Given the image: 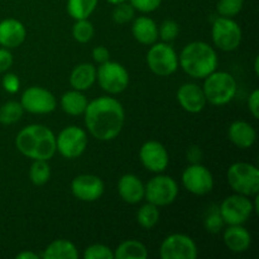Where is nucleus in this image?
Listing matches in <instances>:
<instances>
[{
	"label": "nucleus",
	"instance_id": "obj_1",
	"mask_svg": "<svg viewBox=\"0 0 259 259\" xmlns=\"http://www.w3.org/2000/svg\"><path fill=\"white\" fill-rule=\"evenodd\" d=\"M83 115L86 128L91 136L103 142L116 138L125 121L123 105L110 96H101L90 101Z\"/></svg>",
	"mask_w": 259,
	"mask_h": 259
},
{
	"label": "nucleus",
	"instance_id": "obj_2",
	"mask_svg": "<svg viewBox=\"0 0 259 259\" xmlns=\"http://www.w3.org/2000/svg\"><path fill=\"white\" fill-rule=\"evenodd\" d=\"M15 144L23 156L33 161H50L57 152L55 134L50 128L40 124H32L23 128L15 138Z\"/></svg>",
	"mask_w": 259,
	"mask_h": 259
},
{
	"label": "nucleus",
	"instance_id": "obj_3",
	"mask_svg": "<svg viewBox=\"0 0 259 259\" xmlns=\"http://www.w3.org/2000/svg\"><path fill=\"white\" fill-rule=\"evenodd\" d=\"M218 55L206 42L196 40L185 46L179 57V65L189 76L205 78L218 67Z\"/></svg>",
	"mask_w": 259,
	"mask_h": 259
},
{
	"label": "nucleus",
	"instance_id": "obj_4",
	"mask_svg": "<svg viewBox=\"0 0 259 259\" xmlns=\"http://www.w3.org/2000/svg\"><path fill=\"white\" fill-rule=\"evenodd\" d=\"M202 90L206 101L212 105L222 106L234 99L237 94V81L229 72L215 70L205 77Z\"/></svg>",
	"mask_w": 259,
	"mask_h": 259
},
{
	"label": "nucleus",
	"instance_id": "obj_5",
	"mask_svg": "<svg viewBox=\"0 0 259 259\" xmlns=\"http://www.w3.org/2000/svg\"><path fill=\"white\" fill-rule=\"evenodd\" d=\"M227 179L235 194L249 197L259 192V169L254 164L247 162L233 163L228 169Z\"/></svg>",
	"mask_w": 259,
	"mask_h": 259
},
{
	"label": "nucleus",
	"instance_id": "obj_6",
	"mask_svg": "<svg viewBox=\"0 0 259 259\" xmlns=\"http://www.w3.org/2000/svg\"><path fill=\"white\" fill-rule=\"evenodd\" d=\"M211 37L215 47L230 52L237 50L243 39L242 28L233 18L218 17L212 23Z\"/></svg>",
	"mask_w": 259,
	"mask_h": 259
},
{
	"label": "nucleus",
	"instance_id": "obj_7",
	"mask_svg": "<svg viewBox=\"0 0 259 259\" xmlns=\"http://www.w3.org/2000/svg\"><path fill=\"white\" fill-rule=\"evenodd\" d=\"M147 63L152 72L166 77L179 68V56L168 43H153L147 53Z\"/></svg>",
	"mask_w": 259,
	"mask_h": 259
},
{
	"label": "nucleus",
	"instance_id": "obj_8",
	"mask_svg": "<svg viewBox=\"0 0 259 259\" xmlns=\"http://www.w3.org/2000/svg\"><path fill=\"white\" fill-rule=\"evenodd\" d=\"M96 78L100 88L110 95L123 93L129 85V73L126 68L110 60L101 63L96 70Z\"/></svg>",
	"mask_w": 259,
	"mask_h": 259
},
{
	"label": "nucleus",
	"instance_id": "obj_9",
	"mask_svg": "<svg viewBox=\"0 0 259 259\" xmlns=\"http://www.w3.org/2000/svg\"><path fill=\"white\" fill-rule=\"evenodd\" d=\"M179 185L172 177L158 175L144 186V197L156 206H167L177 199Z\"/></svg>",
	"mask_w": 259,
	"mask_h": 259
},
{
	"label": "nucleus",
	"instance_id": "obj_10",
	"mask_svg": "<svg viewBox=\"0 0 259 259\" xmlns=\"http://www.w3.org/2000/svg\"><path fill=\"white\" fill-rule=\"evenodd\" d=\"M219 211L225 225H243L249 220L254 209L249 197L235 194L222 202Z\"/></svg>",
	"mask_w": 259,
	"mask_h": 259
},
{
	"label": "nucleus",
	"instance_id": "obj_11",
	"mask_svg": "<svg viewBox=\"0 0 259 259\" xmlns=\"http://www.w3.org/2000/svg\"><path fill=\"white\" fill-rule=\"evenodd\" d=\"M88 147V134L82 128L70 125L62 129L56 138V149L67 159L78 158Z\"/></svg>",
	"mask_w": 259,
	"mask_h": 259
},
{
	"label": "nucleus",
	"instance_id": "obj_12",
	"mask_svg": "<svg viewBox=\"0 0 259 259\" xmlns=\"http://www.w3.org/2000/svg\"><path fill=\"white\" fill-rule=\"evenodd\" d=\"M182 185L191 194L204 196L214 189V177L206 167L194 163L182 172Z\"/></svg>",
	"mask_w": 259,
	"mask_h": 259
},
{
	"label": "nucleus",
	"instance_id": "obj_13",
	"mask_svg": "<svg viewBox=\"0 0 259 259\" xmlns=\"http://www.w3.org/2000/svg\"><path fill=\"white\" fill-rule=\"evenodd\" d=\"M159 254L162 259H195L197 257V247L191 237L176 233L162 242Z\"/></svg>",
	"mask_w": 259,
	"mask_h": 259
},
{
	"label": "nucleus",
	"instance_id": "obj_14",
	"mask_svg": "<svg viewBox=\"0 0 259 259\" xmlns=\"http://www.w3.org/2000/svg\"><path fill=\"white\" fill-rule=\"evenodd\" d=\"M23 109L32 114H50L56 109L57 101L53 94L40 86H32L23 93L20 99Z\"/></svg>",
	"mask_w": 259,
	"mask_h": 259
},
{
	"label": "nucleus",
	"instance_id": "obj_15",
	"mask_svg": "<svg viewBox=\"0 0 259 259\" xmlns=\"http://www.w3.org/2000/svg\"><path fill=\"white\" fill-rule=\"evenodd\" d=\"M73 196L83 202H94L104 194V182L95 175H80L71 182Z\"/></svg>",
	"mask_w": 259,
	"mask_h": 259
},
{
	"label": "nucleus",
	"instance_id": "obj_16",
	"mask_svg": "<svg viewBox=\"0 0 259 259\" xmlns=\"http://www.w3.org/2000/svg\"><path fill=\"white\" fill-rule=\"evenodd\" d=\"M139 158L142 164L148 171L161 174L167 168L169 162L168 152L162 143L157 141H148L141 147Z\"/></svg>",
	"mask_w": 259,
	"mask_h": 259
},
{
	"label": "nucleus",
	"instance_id": "obj_17",
	"mask_svg": "<svg viewBox=\"0 0 259 259\" xmlns=\"http://www.w3.org/2000/svg\"><path fill=\"white\" fill-rule=\"evenodd\" d=\"M177 101L185 111L197 114L204 110L206 98L202 88L194 82H186L177 90Z\"/></svg>",
	"mask_w": 259,
	"mask_h": 259
},
{
	"label": "nucleus",
	"instance_id": "obj_18",
	"mask_svg": "<svg viewBox=\"0 0 259 259\" xmlns=\"http://www.w3.org/2000/svg\"><path fill=\"white\" fill-rule=\"evenodd\" d=\"M27 37V29L22 22L8 18L0 22V46L4 48H17Z\"/></svg>",
	"mask_w": 259,
	"mask_h": 259
},
{
	"label": "nucleus",
	"instance_id": "obj_19",
	"mask_svg": "<svg viewBox=\"0 0 259 259\" xmlns=\"http://www.w3.org/2000/svg\"><path fill=\"white\" fill-rule=\"evenodd\" d=\"M118 194L128 204H138L144 199V185L138 176L125 174L118 181Z\"/></svg>",
	"mask_w": 259,
	"mask_h": 259
},
{
	"label": "nucleus",
	"instance_id": "obj_20",
	"mask_svg": "<svg viewBox=\"0 0 259 259\" xmlns=\"http://www.w3.org/2000/svg\"><path fill=\"white\" fill-rule=\"evenodd\" d=\"M225 245L233 253H243L249 249L252 235L243 225H228L223 235Z\"/></svg>",
	"mask_w": 259,
	"mask_h": 259
},
{
	"label": "nucleus",
	"instance_id": "obj_21",
	"mask_svg": "<svg viewBox=\"0 0 259 259\" xmlns=\"http://www.w3.org/2000/svg\"><path fill=\"white\" fill-rule=\"evenodd\" d=\"M228 136H229L230 142L238 148L247 149L255 143L257 132L253 128L252 124L244 120H237L230 124Z\"/></svg>",
	"mask_w": 259,
	"mask_h": 259
},
{
	"label": "nucleus",
	"instance_id": "obj_22",
	"mask_svg": "<svg viewBox=\"0 0 259 259\" xmlns=\"http://www.w3.org/2000/svg\"><path fill=\"white\" fill-rule=\"evenodd\" d=\"M132 33L136 40L146 46H152L158 39V27L149 17H138L132 25Z\"/></svg>",
	"mask_w": 259,
	"mask_h": 259
},
{
	"label": "nucleus",
	"instance_id": "obj_23",
	"mask_svg": "<svg viewBox=\"0 0 259 259\" xmlns=\"http://www.w3.org/2000/svg\"><path fill=\"white\" fill-rule=\"evenodd\" d=\"M96 81V68L91 63H81L76 66L70 75V83L73 90H89Z\"/></svg>",
	"mask_w": 259,
	"mask_h": 259
},
{
	"label": "nucleus",
	"instance_id": "obj_24",
	"mask_svg": "<svg viewBox=\"0 0 259 259\" xmlns=\"http://www.w3.org/2000/svg\"><path fill=\"white\" fill-rule=\"evenodd\" d=\"M43 259H76L78 252L72 242L66 239H57L51 243L40 254Z\"/></svg>",
	"mask_w": 259,
	"mask_h": 259
},
{
	"label": "nucleus",
	"instance_id": "obj_25",
	"mask_svg": "<svg viewBox=\"0 0 259 259\" xmlns=\"http://www.w3.org/2000/svg\"><path fill=\"white\" fill-rule=\"evenodd\" d=\"M89 101L82 91L72 90L67 91L61 98V108L66 114L72 116L82 115L86 110Z\"/></svg>",
	"mask_w": 259,
	"mask_h": 259
},
{
	"label": "nucleus",
	"instance_id": "obj_26",
	"mask_svg": "<svg viewBox=\"0 0 259 259\" xmlns=\"http://www.w3.org/2000/svg\"><path fill=\"white\" fill-rule=\"evenodd\" d=\"M148 257V250L143 243L138 240H125L114 252L116 259H146Z\"/></svg>",
	"mask_w": 259,
	"mask_h": 259
},
{
	"label": "nucleus",
	"instance_id": "obj_27",
	"mask_svg": "<svg viewBox=\"0 0 259 259\" xmlns=\"http://www.w3.org/2000/svg\"><path fill=\"white\" fill-rule=\"evenodd\" d=\"M99 0H67V13L71 18L77 19H89L95 12Z\"/></svg>",
	"mask_w": 259,
	"mask_h": 259
},
{
	"label": "nucleus",
	"instance_id": "obj_28",
	"mask_svg": "<svg viewBox=\"0 0 259 259\" xmlns=\"http://www.w3.org/2000/svg\"><path fill=\"white\" fill-rule=\"evenodd\" d=\"M51 168L48 161L45 159H34L29 169V179L35 186H43L50 181Z\"/></svg>",
	"mask_w": 259,
	"mask_h": 259
},
{
	"label": "nucleus",
	"instance_id": "obj_29",
	"mask_svg": "<svg viewBox=\"0 0 259 259\" xmlns=\"http://www.w3.org/2000/svg\"><path fill=\"white\" fill-rule=\"evenodd\" d=\"M159 220V210L158 206L147 202L146 205L141 207L137 212V222L143 229H152L156 227Z\"/></svg>",
	"mask_w": 259,
	"mask_h": 259
},
{
	"label": "nucleus",
	"instance_id": "obj_30",
	"mask_svg": "<svg viewBox=\"0 0 259 259\" xmlns=\"http://www.w3.org/2000/svg\"><path fill=\"white\" fill-rule=\"evenodd\" d=\"M24 109L18 101H8L0 108V123L4 125H12L23 116Z\"/></svg>",
	"mask_w": 259,
	"mask_h": 259
},
{
	"label": "nucleus",
	"instance_id": "obj_31",
	"mask_svg": "<svg viewBox=\"0 0 259 259\" xmlns=\"http://www.w3.org/2000/svg\"><path fill=\"white\" fill-rule=\"evenodd\" d=\"M94 33L95 29L93 23L89 19H77L72 27V35L78 43L90 42L91 38L94 37Z\"/></svg>",
	"mask_w": 259,
	"mask_h": 259
},
{
	"label": "nucleus",
	"instance_id": "obj_32",
	"mask_svg": "<svg viewBox=\"0 0 259 259\" xmlns=\"http://www.w3.org/2000/svg\"><path fill=\"white\" fill-rule=\"evenodd\" d=\"M244 7V0H219L217 4V12L220 17L234 18L239 14Z\"/></svg>",
	"mask_w": 259,
	"mask_h": 259
},
{
	"label": "nucleus",
	"instance_id": "obj_33",
	"mask_svg": "<svg viewBox=\"0 0 259 259\" xmlns=\"http://www.w3.org/2000/svg\"><path fill=\"white\" fill-rule=\"evenodd\" d=\"M134 15H136V9L132 7L131 3L126 2L116 4L111 13L113 20L118 24H126V23L132 22L134 19Z\"/></svg>",
	"mask_w": 259,
	"mask_h": 259
},
{
	"label": "nucleus",
	"instance_id": "obj_34",
	"mask_svg": "<svg viewBox=\"0 0 259 259\" xmlns=\"http://www.w3.org/2000/svg\"><path fill=\"white\" fill-rule=\"evenodd\" d=\"M180 33V27L175 20L166 19L162 22V24L158 28V37L163 42L169 43L176 39V37Z\"/></svg>",
	"mask_w": 259,
	"mask_h": 259
},
{
	"label": "nucleus",
	"instance_id": "obj_35",
	"mask_svg": "<svg viewBox=\"0 0 259 259\" xmlns=\"http://www.w3.org/2000/svg\"><path fill=\"white\" fill-rule=\"evenodd\" d=\"M204 224L207 232L212 233V234H217V233H219L220 230L224 228L225 223L224 220H223L222 215H220L219 207H217V209H211L209 212H207V215L205 217Z\"/></svg>",
	"mask_w": 259,
	"mask_h": 259
},
{
	"label": "nucleus",
	"instance_id": "obj_36",
	"mask_svg": "<svg viewBox=\"0 0 259 259\" xmlns=\"http://www.w3.org/2000/svg\"><path fill=\"white\" fill-rule=\"evenodd\" d=\"M85 259H114V252L104 244H93L83 252Z\"/></svg>",
	"mask_w": 259,
	"mask_h": 259
},
{
	"label": "nucleus",
	"instance_id": "obj_37",
	"mask_svg": "<svg viewBox=\"0 0 259 259\" xmlns=\"http://www.w3.org/2000/svg\"><path fill=\"white\" fill-rule=\"evenodd\" d=\"M132 7L141 13H152L158 9L162 0H129Z\"/></svg>",
	"mask_w": 259,
	"mask_h": 259
},
{
	"label": "nucleus",
	"instance_id": "obj_38",
	"mask_svg": "<svg viewBox=\"0 0 259 259\" xmlns=\"http://www.w3.org/2000/svg\"><path fill=\"white\" fill-rule=\"evenodd\" d=\"M2 85L4 90L9 94H15L19 91L20 81L15 73H7L2 80Z\"/></svg>",
	"mask_w": 259,
	"mask_h": 259
},
{
	"label": "nucleus",
	"instance_id": "obj_39",
	"mask_svg": "<svg viewBox=\"0 0 259 259\" xmlns=\"http://www.w3.org/2000/svg\"><path fill=\"white\" fill-rule=\"evenodd\" d=\"M13 55L8 48H0V73L7 72L13 66Z\"/></svg>",
	"mask_w": 259,
	"mask_h": 259
},
{
	"label": "nucleus",
	"instance_id": "obj_40",
	"mask_svg": "<svg viewBox=\"0 0 259 259\" xmlns=\"http://www.w3.org/2000/svg\"><path fill=\"white\" fill-rule=\"evenodd\" d=\"M93 58L96 63L101 65V63L110 60V52L104 46H98V47H95L93 50Z\"/></svg>",
	"mask_w": 259,
	"mask_h": 259
},
{
	"label": "nucleus",
	"instance_id": "obj_41",
	"mask_svg": "<svg viewBox=\"0 0 259 259\" xmlns=\"http://www.w3.org/2000/svg\"><path fill=\"white\" fill-rule=\"evenodd\" d=\"M248 108H249V111L252 113L253 118L258 119L259 118V91L257 89H255V90L249 95V99H248Z\"/></svg>",
	"mask_w": 259,
	"mask_h": 259
},
{
	"label": "nucleus",
	"instance_id": "obj_42",
	"mask_svg": "<svg viewBox=\"0 0 259 259\" xmlns=\"http://www.w3.org/2000/svg\"><path fill=\"white\" fill-rule=\"evenodd\" d=\"M186 157H187V161L190 162L191 164L194 163H200L202 159V151L200 147L197 146H192L187 149L186 152Z\"/></svg>",
	"mask_w": 259,
	"mask_h": 259
},
{
	"label": "nucleus",
	"instance_id": "obj_43",
	"mask_svg": "<svg viewBox=\"0 0 259 259\" xmlns=\"http://www.w3.org/2000/svg\"><path fill=\"white\" fill-rule=\"evenodd\" d=\"M18 259H39L40 254H37L34 252H22L17 254Z\"/></svg>",
	"mask_w": 259,
	"mask_h": 259
},
{
	"label": "nucleus",
	"instance_id": "obj_44",
	"mask_svg": "<svg viewBox=\"0 0 259 259\" xmlns=\"http://www.w3.org/2000/svg\"><path fill=\"white\" fill-rule=\"evenodd\" d=\"M259 57H255L254 60V71H255V75H258L259 73Z\"/></svg>",
	"mask_w": 259,
	"mask_h": 259
},
{
	"label": "nucleus",
	"instance_id": "obj_45",
	"mask_svg": "<svg viewBox=\"0 0 259 259\" xmlns=\"http://www.w3.org/2000/svg\"><path fill=\"white\" fill-rule=\"evenodd\" d=\"M106 2H108L109 4L116 5V4H120V3H124V2H126V0H106Z\"/></svg>",
	"mask_w": 259,
	"mask_h": 259
}]
</instances>
